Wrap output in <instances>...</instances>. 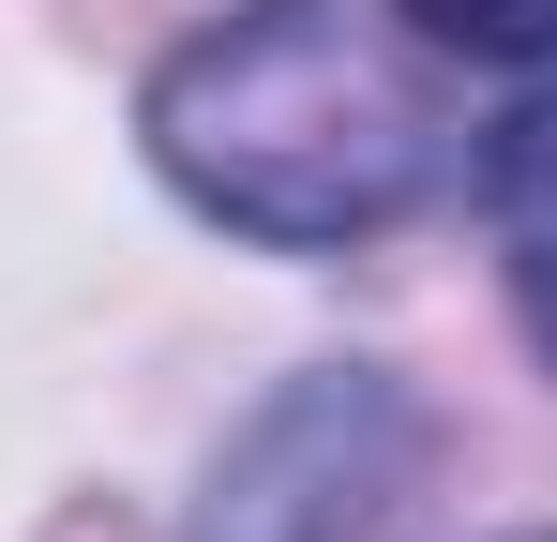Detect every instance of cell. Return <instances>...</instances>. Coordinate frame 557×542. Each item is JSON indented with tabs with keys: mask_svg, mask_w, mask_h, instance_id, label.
<instances>
[{
	"mask_svg": "<svg viewBox=\"0 0 557 542\" xmlns=\"http://www.w3.org/2000/svg\"><path fill=\"white\" fill-rule=\"evenodd\" d=\"M151 167L272 257H347L422 211L437 106L347 0H242L151 76Z\"/></svg>",
	"mask_w": 557,
	"mask_h": 542,
	"instance_id": "cell-1",
	"label": "cell"
},
{
	"mask_svg": "<svg viewBox=\"0 0 557 542\" xmlns=\"http://www.w3.org/2000/svg\"><path fill=\"white\" fill-rule=\"evenodd\" d=\"M407 497H422V407L347 361V377L272 392V407L226 438L196 542H392Z\"/></svg>",
	"mask_w": 557,
	"mask_h": 542,
	"instance_id": "cell-2",
	"label": "cell"
},
{
	"mask_svg": "<svg viewBox=\"0 0 557 542\" xmlns=\"http://www.w3.org/2000/svg\"><path fill=\"white\" fill-rule=\"evenodd\" d=\"M482 211H497V271H512V317L557 361V90H528L482 151Z\"/></svg>",
	"mask_w": 557,
	"mask_h": 542,
	"instance_id": "cell-3",
	"label": "cell"
},
{
	"mask_svg": "<svg viewBox=\"0 0 557 542\" xmlns=\"http://www.w3.org/2000/svg\"><path fill=\"white\" fill-rule=\"evenodd\" d=\"M437 46H467V61H543L557 46V0H407Z\"/></svg>",
	"mask_w": 557,
	"mask_h": 542,
	"instance_id": "cell-4",
	"label": "cell"
},
{
	"mask_svg": "<svg viewBox=\"0 0 557 542\" xmlns=\"http://www.w3.org/2000/svg\"><path fill=\"white\" fill-rule=\"evenodd\" d=\"M543 542H557V528H543Z\"/></svg>",
	"mask_w": 557,
	"mask_h": 542,
	"instance_id": "cell-5",
	"label": "cell"
}]
</instances>
